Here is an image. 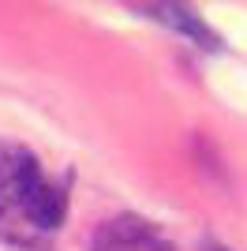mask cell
Listing matches in <instances>:
<instances>
[{"instance_id":"6da1fadb","label":"cell","mask_w":247,"mask_h":251,"mask_svg":"<svg viewBox=\"0 0 247 251\" xmlns=\"http://www.w3.org/2000/svg\"><path fill=\"white\" fill-rule=\"evenodd\" d=\"M41 184H45V176H41L38 157L30 150L0 147V225L23 221V229H30L26 214H30V202Z\"/></svg>"},{"instance_id":"3957f363","label":"cell","mask_w":247,"mask_h":251,"mask_svg":"<svg viewBox=\"0 0 247 251\" xmlns=\"http://www.w3.org/2000/svg\"><path fill=\"white\" fill-rule=\"evenodd\" d=\"M64 214H68V195H64V188L52 184V180H45L38 188V195H34V202H30L26 225L38 229V232H56L64 225Z\"/></svg>"},{"instance_id":"277c9868","label":"cell","mask_w":247,"mask_h":251,"mask_svg":"<svg viewBox=\"0 0 247 251\" xmlns=\"http://www.w3.org/2000/svg\"><path fill=\"white\" fill-rule=\"evenodd\" d=\"M146 15H154V19H161V23H169V26H176V30H184L191 42H198L202 49H221V42H217V34L214 30H206L202 26V19L198 15H191L187 8H176V4H146Z\"/></svg>"},{"instance_id":"7a4b0ae2","label":"cell","mask_w":247,"mask_h":251,"mask_svg":"<svg viewBox=\"0 0 247 251\" xmlns=\"http://www.w3.org/2000/svg\"><path fill=\"white\" fill-rule=\"evenodd\" d=\"M94 251H173V244L157 232V225L124 214L94 232Z\"/></svg>"}]
</instances>
